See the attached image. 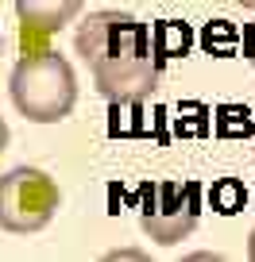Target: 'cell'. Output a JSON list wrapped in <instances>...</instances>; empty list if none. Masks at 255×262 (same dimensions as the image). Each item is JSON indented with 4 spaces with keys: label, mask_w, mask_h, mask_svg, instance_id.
<instances>
[{
    "label": "cell",
    "mask_w": 255,
    "mask_h": 262,
    "mask_svg": "<svg viewBox=\"0 0 255 262\" xmlns=\"http://www.w3.org/2000/svg\"><path fill=\"white\" fill-rule=\"evenodd\" d=\"M201 220L198 181H147L140 185V228L159 247H174L193 235Z\"/></svg>",
    "instance_id": "obj_4"
},
{
    "label": "cell",
    "mask_w": 255,
    "mask_h": 262,
    "mask_svg": "<svg viewBox=\"0 0 255 262\" xmlns=\"http://www.w3.org/2000/svg\"><path fill=\"white\" fill-rule=\"evenodd\" d=\"M12 104L24 120L31 123H62L74 112L77 100V77L74 66L58 50H39V54H24L12 70Z\"/></svg>",
    "instance_id": "obj_2"
},
{
    "label": "cell",
    "mask_w": 255,
    "mask_h": 262,
    "mask_svg": "<svg viewBox=\"0 0 255 262\" xmlns=\"http://www.w3.org/2000/svg\"><path fill=\"white\" fill-rule=\"evenodd\" d=\"M85 0H16V12L31 31H62Z\"/></svg>",
    "instance_id": "obj_5"
},
{
    "label": "cell",
    "mask_w": 255,
    "mask_h": 262,
    "mask_svg": "<svg viewBox=\"0 0 255 262\" xmlns=\"http://www.w3.org/2000/svg\"><path fill=\"white\" fill-rule=\"evenodd\" d=\"M213 135L217 139H247L255 135V120L247 104H221L213 112Z\"/></svg>",
    "instance_id": "obj_8"
},
{
    "label": "cell",
    "mask_w": 255,
    "mask_h": 262,
    "mask_svg": "<svg viewBox=\"0 0 255 262\" xmlns=\"http://www.w3.org/2000/svg\"><path fill=\"white\" fill-rule=\"evenodd\" d=\"M209 205H213V212H221V216L244 212V205H247L244 181H240V178H217L213 189H209Z\"/></svg>",
    "instance_id": "obj_9"
},
{
    "label": "cell",
    "mask_w": 255,
    "mask_h": 262,
    "mask_svg": "<svg viewBox=\"0 0 255 262\" xmlns=\"http://www.w3.org/2000/svg\"><path fill=\"white\" fill-rule=\"evenodd\" d=\"M209 108L198 104V100H182L178 116H174V135H193V139H205L213 131V120H209Z\"/></svg>",
    "instance_id": "obj_10"
},
{
    "label": "cell",
    "mask_w": 255,
    "mask_h": 262,
    "mask_svg": "<svg viewBox=\"0 0 255 262\" xmlns=\"http://www.w3.org/2000/svg\"><path fill=\"white\" fill-rule=\"evenodd\" d=\"M244 54H247V62L255 66V24L244 27Z\"/></svg>",
    "instance_id": "obj_11"
},
{
    "label": "cell",
    "mask_w": 255,
    "mask_h": 262,
    "mask_svg": "<svg viewBox=\"0 0 255 262\" xmlns=\"http://www.w3.org/2000/svg\"><path fill=\"white\" fill-rule=\"evenodd\" d=\"M62 205V189L39 166H16L0 178V231L31 235L54 220Z\"/></svg>",
    "instance_id": "obj_3"
},
{
    "label": "cell",
    "mask_w": 255,
    "mask_h": 262,
    "mask_svg": "<svg viewBox=\"0 0 255 262\" xmlns=\"http://www.w3.org/2000/svg\"><path fill=\"white\" fill-rule=\"evenodd\" d=\"M201 50L213 58H236L240 42H244V31H240L236 24H228V19H209L205 27H201Z\"/></svg>",
    "instance_id": "obj_7"
},
{
    "label": "cell",
    "mask_w": 255,
    "mask_h": 262,
    "mask_svg": "<svg viewBox=\"0 0 255 262\" xmlns=\"http://www.w3.org/2000/svg\"><path fill=\"white\" fill-rule=\"evenodd\" d=\"M8 139H12V131H8V123L0 120V155H4V150H8Z\"/></svg>",
    "instance_id": "obj_12"
},
{
    "label": "cell",
    "mask_w": 255,
    "mask_h": 262,
    "mask_svg": "<svg viewBox=\"0 0 255 262\" xmlns=\"http://www.w3.org/2000/svg\"><path fill=\"white\" fill-rule=\"evenodd\" d=\"M247 254L255 258V231H251V239H247Z\"/></svg>",
    "instance_id": "obj_13"
},
{
    "label": "cell",
    "mask_w": 255,
    "mask_h": 262,
    "mask_svg": "<svg viewBox=\"0 0 255 262\" xmlns=\"http://www.w3.org/2000/svg\"><path fill=\"white\" fill-rule=\"evenodd\" d=\"M151 35H155V50H159L163 62L186 58L189 47H193V27H189L186 19H159V24L151 27Z\"/></svg>",
    "instance_id": "obj_6"
},
{
    "label": "cell",
    "mask_w": 255,
    "mask_h": 262,
    "mask_svg": "<svg viewBox=\"0 0 255 262\" xmlns=\"http://www.w3.org/2000/svg\"><path fill=\"white\" fill-rule=\"evenodd\" d=\"M236 4H244V8H251V12H255V0H236Z\"/></svg>",
    "instance_id": "obj_14"
},
{
    "label": "cell",
    "mask_w": 255,
    "mask_h": 262,
    "mask_svg": "<svg viewBox=\"0 0 255 262\" xmlns=\"http://www.w3.org/2000/svg\"><path fill=\"white\" fill-rule=\"evenodd\" d=\"M74 47L93 74V89L116 100H147L163 81L166 62L155 50V35L128 12H89L77 24Z\"/></svg>",
    "instance_id": "obj_1"
}]
</instances>
